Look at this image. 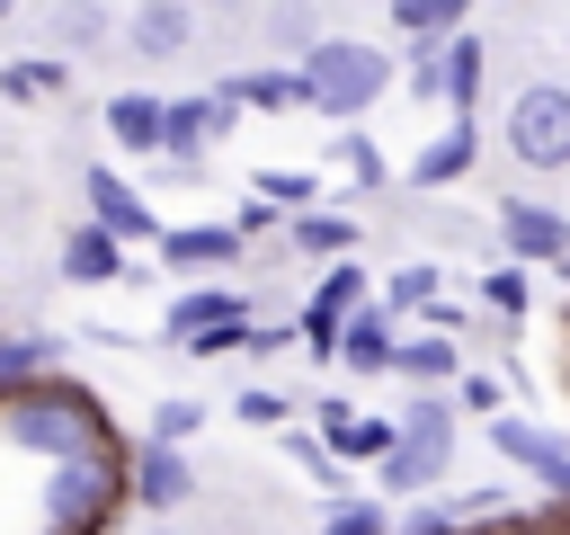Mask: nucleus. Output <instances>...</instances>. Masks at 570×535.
Here are the masks:
<instances>
[{
  "instance_id": "nucleus-2",
  "label": "nucleus",
  "mask_w": 570,
  "mask_h": 535,
  "mask_svg": "<svg viewBox=\"0 0 570 535\" xmlns=\"http://www.w3.org/2000/svg\"><path fill=\"white\" fill-rule=\"evenodd\" d=\"M116 508H125V446L62 455V464H45V481H36V517H45V535H107Z\"/></svg>"
},
{
  "instance_id": "nucleus-6",
  "label": "nucleus",
  "mask_w": 570,
  "mask_h": 535,
  "mask_svg": "<svg viewBox=\"0 0 570 535\" xmlns=\"http://www.w3.org/2000/svg\"><path fill=\"white\" fill-rule=\"evenodd\" d=\"M508 152H517L525 169H570V89H561V80L517 89V107H508Z\"/></svg>"
},
{
  "instance_id": "nucleus-7",
  "label": "nucleus",
  "mask_w": 570,
  "mask_h": 535,
  "mask_svg": "<svg viewBox=\"0 0 570 535\" xmlns=\"http://www.w3.org/2000/svg\"><path fill=\"white\" fill-rule=\"evenodd\" d=\"M125 499H134V508H151V517L187 508V499H196L187 446H151V437H134V446H125Z\"/></svg>"
},
{
  "instance_id": "nucleus-8",
  "label": "nucleus",
  "mask_w": 570,
  "mask_h": 535,
  "mask_svg": "<svg viewBox=\"0 0 570 535\" xmlns=\"http://www.w3.org/2000/svg\"><path fill=\"white\" fill-rule=\"evenodd\" d=\"M80 196H89V214H80V223H98V232H116L125 250H142V241H160V214L142 205V187H134V178H116L107 160H98V169L80 178Z\"/></svg>"
},
{
  "instance_id": "nucleus-1",
  "label": "nucleus",
  "mask_w": 570,
  "mask_h": 535,
  "mask_svg": "<svg viewBox=\"0 0 570 535\" xmlns=\"http://www.w3.org/2000/svg\"><path fill=\"white\" fill-rule=\"evenodd\" d=\"M0 437L18 455H36V464H62V455H89V446H116V419H107V401L89 383H71L53 366V374L0 392Z\"/></svg>"
},
{
  "instance_id": "nucleus-22",
  "label": "nucleus",
  "mask_w": 570,
  "mask_h": 535,
  "mask_svg": "<svg viewBox=\"0 0 570 535\" xmlns=\"http://www.w3.org/2000/svg\"><path fill=\"white\" fill-rule=\"evenodd\" d=\"M240 107H267V116H285V107H303V71H232L223 80Z\"/></svg>"
},
{
  "instance_id": "nucleus-13",
  "label": "nucleus",
  "mask_w": 570,
  "mask_h": 535,
  "mask_svg": "<svg viewBox=\"0 0 570 535\" xmlns=\"http://www.w3.org/2000/svg\"><path fill=\"white\" fill-rule=\"evenodd\" d=\"M330 357H338L347 374H392V312H383V303H356V312L338 321Z\"/></svg>"
},
{
  "instance_id": "nucleus-10",
  "label": "nucleus",
  "mask_w": 570,
  "mask_h": 535,
  "mask_svg": "<svg viewBox=\"0 0 570 535\" xmlns=\"http://www.w3.org/2000/svg\"><path fill=\"white\" fill-rule=\"evenodd\" d=\"M321 446H330V464H374L392 446V419L356 410V401H321Z\"/></svg>"
},
{
  "instance_id": "nucleus-12",
  "label": "nucleus",
  "mask_w": 570,
  "mask_h": 535,
  "mask_svg": "<svg viewBox=\"0 0 570 535\" xmlns=\"http://www.w3.org/2000/svg\"><path fill=\"white\" fill-rule=\"evenodd\" d=\"M53 268H62L71 285H116V276H134V268H125V241L98 232V223H71L62 250H53Z\"/></svg>"
},
{
  "instance_id": "nucleus-29",
  "label": "nucleus",
  "mask_w": 570,
  "mask_h": 535,
  "mask_svg": "<svg viewBox=\"0 0 570 535\" xmlns=\"http://www.w3.org/2000/svg\"><path fill=\"white\" fill-rule=\"evenodd\" d=\"M249 196H267V205H285V214H303V205L321 196V178H312V169H258V178H249Z\"/></svg>"
},
{
  "instance_id": "nucleus-40",
  "label": "nucleus",
  "mask_w": 570,
  "mask_h": 535,
  "mask_svg": "<svg viewBox=\"0 0 570 535\" xmlns=\"http://www.w3.org/2000/svg\"><path fill=\"white\" fill-rule=\"evenodd\" d=\"M552 490H561V499H570V464H561V473H552Z\"/></svg>"
},
{
  "instance_id": "nucleus-24",
  "label": "nucleus",
  "mask_w": 570,
  "mask_h": 535,
  "mask_svg": "<svg viewBox=\"0 0 570 535\" xmlns=\"http://www.w3.org/2000/svg\"><path fill=\"white\" fill-rule=\"evenodd\" d=\"M454 366H463V357H454V339H392V374H410L419 392H428V383H445Z\"/></svg>"
},
{
  "instance_id": "nucleus-16",
  "label": "nucleus",
  "mask_w": 570,
  "mask_h": 535,
  "mask_svg": "<svg viewBox=\"0 0 570 535\" xmlns=\"http://www.w3.org/2000/svg\"><path fill=\"white\" fill-rule=\"evenodd\" d=\"M223 321H249V303L232 285H187L169 294V339H196V330H223Z\"/></svg>"
},
{
  "instance_id": "nucleus-31",
  "label": "nucleus",
  "mask_w": 570,
  "mask_h": 535,
  "mask_svg": "<svg viewBox=\"0 0 570 535\" xmlns=\"http://www.w3.org/2000/svg\"><path fill=\"white\" fill-rule=\"evenodd\" d=\"M330 152L347 160V178H356V187H383V152H374L356 125H338V143H330Z\"/></svg>"
},
{
  "instance_id": "nucleus-20",
  "label": "nucleus",
  "mask_w": 570,
  "mask_h": 535,
  "mask_svg": "<svg viewBox=\"0 0 570 535\" xmlns=\"http://www.w3.org/2000/svg\"><path fill=\"white\" fill-rule=\"evenodd\" d=\"M71 89V54H18V62H0V98H62Z\"/></svg>"
},
{
  "instance_id": "nucleus-36",
  "label": "nucleus",
  "mask_w": 570,
  "mask_h": 535,
  "mask_svg": "<svg viewBox=\"0 0 570 535\" xmlns=\"http://www.w3.org/2000/svg\"><path fill=\"white\" fill-rule=\"evenodd\" d=\"M285 455H294L303 473H321V481H338V464H330V446H321L312 428H294V437H285Z\"/></svg>"
},
{
  "instance_id": "nucleus-15",
  "label": "nucleus",
  "mask_w": 570,
  "mask_h": 535,
  "mask_svg": "<svg viewBox=\"0 0 570 535\" xmlns=\"http://www.w3.org/2000/svg\"><path fill=\"white\" fill-rule=\"evenodd\" d=\"M499 232H508V250H525V259H561V250H570V223L543 214V205H525V196H499Z\"/></svg>"
},
{
  "instance_id": "nucleus-33",
  "label": "nucleus",
  "mask_w": 570,
  "mask_h": 535,
  "mask_svg": "<svg viewBox=\"0 0 570 535\" xmlns=\"http://www.w3.org/2000/svg\"><path fill=\"white\" fill-rule=\"evenodd\" d=\"M321 535H392V526H383V508H374V499H338V508L321 517Z\"/></svg>"
},
{
  "instance_id": "nucleus-26",
  "label": "nucleus",
  "mask_w": 570,
  "mask_h": 535,
  "mask_svg": "<svg viewBox=\"0 0 570 535\" xmlns=\"http://www.w3.org/2000/svg\"><path fill=\"white\" fill-rule=\"evenodd\" d=\"M472 89H481V45H472V36H445V54H436V98L472 107Z\"/></svg>"
},
{
  "instance_id": "nucleus-41",
  "label": "nucleus",
  "mask_w": 570,
  "mask_h": 535,
  "mask_svg": "<svg viewBox=\"0 0 570 535\" xmlns=\"http://www.w3.org/2000/svg\"><path fill=\"white\" fill-rule=\"evenodd\" d=\"M9 18H18V0H0V27H9Z\"/></svg>"
},
{
  "instance_id": "nucleus-28",
  "label": "nucleus",
  "mask_w": 570,
  "mask_h": 535,
  "mask_svg": "<svg viewBox=\"0 0 570 535\" xmlns=\"http://www.w3.org/2000/svg\"><path fill=\"white\" fill-rule=\"evenodd\" d=\"M472 0H392V27L401 36H454Z\"/></svg>"
},
{
  "instance_id": "nucleus-38",
  "label": "nucleus",
  "mask_w": 570,
  "mask_h": 535,
  "mask_svg": "<svg viewBox=\"0 0 570 535\" xmlns=\"http://www.w3.org/2000/svg\"><path fill=\"white\" fill-rule=\"evenodd\" d=\"M463 410H490V419H499V383H490V374H463Z\"/></svg>"
},
{
  "instance_id": "nucleus-14",
  "label": "nucleus",
  "mask_w": 570,
  "mask_h": 535,
  "mask_svg": "<svg viewBox=\"0 0 570 535\" xmlns=\"http://www.w3.org/2000/svg\"><path fill=\"white\" fill-rule=\"evenodd\" d=\"M151 250H160V268H232V259H240V232H232V223H178V232H160Z\"/></svg>"
},
{
  "instance_id": "nucleus-21",
  "label": "nucleus",
  "mask_w": 570,
  "mask_h": 535,
  "mask_svg": "<svg viewBox=\"0 0 570 535\" xmlns=\"http://www.w3.org/2000/svg\"><path fill=\"white\" fill-rule=\"evenodd\" d=\"M285 241H294L303 259H347V250H356V223H347V214H312V205H303V214H285Z\"/></svg>"
},
{
  "instance_id": "nucleus-23",
  "label": "nucleus",
  "mask_w": 570,
  "mask_h": 535,
  "mask_svg": "<svg viewBox=\"0 0 570 535\" xmlns=\"http://www.w3.org/2000/svg\"><path fill=\"white\" fill-rule=\"evenodd\" d=\"M463 169H472V125H445V134L410 160V178H419V187H445V178H463Z\"/></svg>"
},
{
  "instance_id": "nucleus-32",
  "label": "nucleus",
  "mask_w": 570,
  "mask_h": 535,
  "mask_svg": "<svg viewBox=\"0 0 570 535\" xmlns=\"http://www.w3.org/2000/svg\"><path fill=\"white\" fill-rule=\"evenodd\" d=\"M419 303H436V268H428V259L401 268V276L383 285V312H419Z\"/></svg>"
},
{
  "instance_id": "nucleus-4",
  "label": "nucleus",
  "mask_w": 570,
  "mask_h": 535,
  "mask_svg": "<svg viewBox=\"0 0 570 535\" xmlns=\"http://www.w3.org/2000/svg\"><path fill=\"white\" fill-rule=\"evenodd\" d=\"M445 464H454V401L419 392L410 410H392V446L374 455V473L392 490H428V481H445Z\"/></svg>"
},
{
  "instance_id": "nucleus-9",
  "label": "nucleus",
  "mask_w": 570,
  "mask_h": 535,
  "mask_svg": "<svg viewBox=\"0 0 570 535\" xmlns=\"http://www.w3.org/2000/svg\"><path fill=\"white\" fill-rule=\"evenodd\" d=\"M365 303V268L356 259H338L321 285H312V303H303V321H294V339H312V357H330V339H338V321Z\"/></svg>"
},
{
  "instance_id": "nucleus-27",
  "label": "nucleus",
  "mask_w": 570,
  "mask_h": 535,
  "mask_svg": "<svg viewBox=\"0 0 570 535\" xmlns=\"http://www.w3.org/2000/svg\"><path fill=\"white\" fill-rule=\"evenodd\" d=\"M196 428H205V401H187V392L151 401V419H142V437H151V446H187Z\"/></svg>"
},
{
  "instance_id": "nucleus-37",
  "label": "nucleus",
  "mask_w": 570,
  "mask_h": 535,
  "mask_svg": "<svg viewBox=\"0 0 570 535\" xmlns=\"http://www.w3.org/2000/svg\"><path fill=\"white\" fill-rule=\"evenodd\" d=\"M285 223V205H267V196H240V214H232V232L249 241V232H276Z\"/></svg>"
},
{
  "instance_id": "nucleus-25",
  "label": "nucleus",
  "mask_w": 570,
  "mask_h": 535,
  "mask_svg": "<svg viewBox=\"0 0 570 535\" xmlns=\"http://www.w3.org/2000/svg\"><path fill=\"white\" fill-rule=\"evenodd\" d=\"M53 45L62 54H89V45H107V0H53Z\"/></svg>"
},
{
  "instance_id": "nucleus-17",
  "label": "nucleus",
  "mask_w": 570,
  "mask_h": 535,
  "mask_svg": "<svg viewBox=\"0 0 570 535\" xmlns=\"http://www.w3.org/2000/svg\"><path fill=\"white\" fill-rule=\"evenodd\" d=\"M107 143L116 152H160V98L151 89H116L107 98Z\"/></svg>"
},
{
  "instance_id": "nucleus-11",
  "label": "nucleus",
  "mask_w": 570,
  "mask_h": 535,
  "mask_svg": "<svg viewBox=\"0 0 570 535\" xmlns=\"http://www.w3.org/2000/svg\"><path fill=\"white\" fill-rule=\"evenodd\" d=\"M125 45H134L142 62H178V54L196 45V9H187V0H142V9L125 18Z\"/></svg>"
},
{
  "instance_id": "nucleus-35",
  "label": "nucleus",
  "mask_w": 570,
  "mask_h": 535,
  "mask_svg": "<svg viewBox=\"0 0 570 535\" xmlns=\"http://www.w3.org/2000/svg\"><path fill=\"white\" fill-rule=\"evenodd\" d=\"M232 410H240L249 428H285V392H267V383H249V392H240Z\"/></svg>"
},
{
  "instance_id": "nucleus-42",
  "label": "nucleus",
  "mask_w": 570,
  "mask_h": 535,
  "mask_svg": "<svg viewBox=\"0 0 570 535\" xmlns=\"http://www.w3.org/2000/svg\"><path fill=\"white\" fill-rule=\"evenodd\" d=\"M160 535H169V526H160Z\"/></svg>"
},
{
  "instance_id": "nucleus-30",
  "label": "nucleus",
  "mask_w": 570,
  "mask_h": 535,
  "mask_svg": "<svg viewBox=\"0 0 570 535\" xmlns=\"http://www.w3.org/2000/svg\"><path fill=\"white\" fill-rule=\"evenodd\" d=\"M267 36H276V45L294 54V62H303V54L321 45V27H312V9H303V0H276V9H267Z\"/></svg>"
},
{
  "instance_id": "nucleus-3",
  "label": "nucleus",
  "mask_w": 570,
  "mask_h": 535,
  "mask_svg": "<svg viewBox=\"0 0 570 535\" xmlns=\"http://www.w3.org/2000/svg\"><path fill=\"white\" fill-rule=\"evenodd\" d=\"M294 71H303V107H312V116H338V125L365 116V107L392 89V54H374V45H356V36H321Z\"/></svg>"
},
{
  "instance_id": "nucleus-18",
  "label": "nucleus",
  "mask_w": 570,
  "mask_h": 535,
  "mask_svg": "<svg viewBox=\"0 0 570 535\" xmlns=\"http://www.w3.org/2000/svg\"><path fill=\"white\" fill-rule=\"evenodd\" d=\"M490 446H499L508 464H525V473H543V481H552V473L570 464V446H561V437H543L534 419H490Z\"/></svg>"
},
{
  "instance_id": "nucleus-19",
  "label": "nucleus",
  "mask_w": 570,
  "mask_h": 535,
  "mask_svg": "<svg viewBox=\"0 0 570 535\" xmlns=\"http://www.w3.org/2000/svg\"><path fill=\"white\" fill-rule=\"evenodd\" d=\"M53 366H62V339H45V330H9V321H0V392L36 383V374H53Z\"/></svg>"
},
{
  "instance_id": "nucleus-39",
  "label": "nucleus",
  "mask_w": 570,
  "mask_h": 535,
  "mask_svg": "<svg viewBox=\"0 0 570 535\" xmlns=\"http://www.w3.org/2000/svg\"><path fill=\"white\" fill-rule=\"evenodd\" d=\"M445 526H454L445 508H410V517H401V535H445Z\"/></svg>"
},
{
  "instance_id": "nucleus-34",
  "label": "nucleus",
  "mask_w": 570,
  "mask_h": 535,
  "mask_svg": "<svg viewBox=\"0 0 570 535\" xmlns=\"http://www.w3.org/2000/svg\"><path fill=\"white\" fill-rule=\"evenodd\" d=\"M481 303H490V312H525V276H517V268H490V276H481Z\"/></svg>"
},
{
  "instance_id": "nucleus-5",
  "label": "nucleus",
  "mask_w": 570,
  "mask_h": 535,
  "mask_svg": "<svg viewBox=\"0 0 570 535\" xmlns=\"http://www.w3.org/2000/svg\"><path fill=\"white\" fill-rule=\"evenodd\" d=\"M240 125V98L232 89H196V98H160V160L178 169V178H196L205 169V152L223 143Z\"/></svg>"
}]
</instances>
